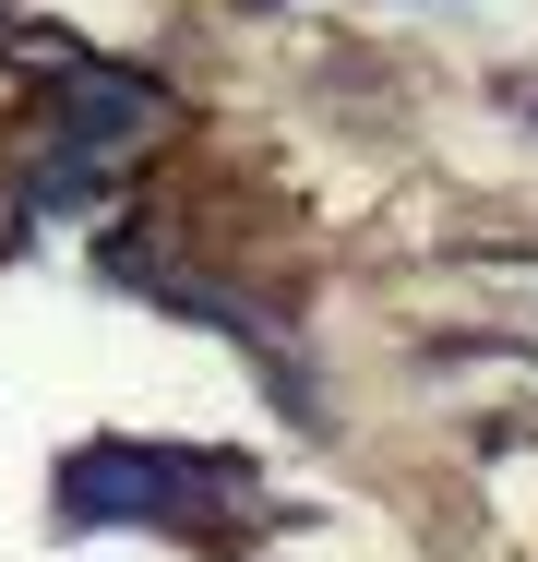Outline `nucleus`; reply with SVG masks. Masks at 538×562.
Instances as JSON below:
<instances>
[{
    "mask_svg": "<svg viewBox=\"0 0 538 562\" xmlns=\"http://www.w3.org/2000/svg\"><path fill=\"white\" fill-rule=\"evenodd\" d=\"M239 467H204V454H168V443H85L60 467V515L72 527H108V515H144V527H192L204 503H227Z\"/></svg>",
    "mask_w": 538,
    "mask_h": 562,
    "instance_id": "nucleus-1",
    "label": "nucleus"
}]
</instances>
